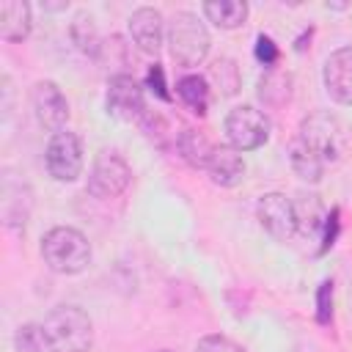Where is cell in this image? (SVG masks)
I'll return each instance as SVG.
<instances>
[{"label": "cell", "mask_w": 352, "mask_h": 352, "mask_svg": "<svg viewBox=\"0 0 352 352\" xmlns=\"http://www.w3.org/2000/svg\"><path fill=\"white\" fill-rule=\"evenodd\" d=\"M104 104H107V113L118 121H140L146 113L143 88L132 74H113L110 77Z\"/></svg>", "instance_id": "9"}, {"label": "cell", "mask_w": 352, "mask_h": 352, "mask_svg": "<svg viewBox=\"0 0 352 352\" xmlns=\"http://www.w3.org/2000/svg\"><path fill=\"white\" fill-rule=\"evenodd\" d=\"M129 36L135 41V47L146 55H157L165 38V25H162V14L151 6H140L132 11L129 16Z\"/></svg>", "instance_id": "12"}, {"label": "cell", "mask_w": 352, "mask_h": 352, "mask_svg": "<svg viewBox=\"0 0 352 352\" xmlns=\"http://www.w3.org/2000/svg\"><path fill=\"white\" fill-rule=\"evenodd\" d=\"M289 162H292V170L302 179V182H319L322 173H324V162L294 135L292 143H289Z\"/></svg>", "instance_id": "20"}, {"label": "cell", "mask_w": 352, "mask_h": 352, "mask_svg": "<svg viewBox=\"0 0 352 352\" xmlns=\"http://www.w3.org/2000/svg\"><path fill=\"white\" fill-rule=\"evenodd\" d=\"M176 151H179V157L190 168H206L209 160H212L214 146L209 143V138L204 132H198V129H182L179 138H176Z\"/></svg>", "instance_id": "18"}, {"label": "cell", "mask_w": 352, "mask_h": 352, "mask_svg": "<svg viewBox=\"0 0 352 352\" xmlns=\"http://www.w3.org/2000/svg\"><path fill=\"white\" fill-rule=\"evenodd\" d=\"M330 319H333V283L324 280L316 292V322L330 324Z\"/></svg>", "instance_id": "25"}, {"label": "cell", "mask_w": 352, "mask_h": 352, "mask_svg": "<svg viewBox=\"0 0 352 352\" xmlns=\"http://www.w3.org/2000/svg\"><path fill=\"white\" fill-rule=\"evenodd\" d=\"M146 82H148V88L160 96V99H170V94H168V85H165V69L160 66V63H154V66H148V74H146Z\"/></svg>", "instance_id": "29"}, {"label": "cell", "mask_w": 352, "mask_h": 352, "mask_svg": "<svg viewBox=\"0 0 352 352\" xmlns=\"http://www.w3.org/2000/svg\"><path fill=\"white\" fill-rule=\"evenodd\" d=\"M195 352H242V346L234 344V341L226 338V336L212 333V336H204V338L195 344Z\"/></svg>", "instance_id": "26"}, {"label": "cell", "mask_w": 352, "mask_h": 352, "mask_svg": "<svg viewBox=\"0 0 352 352\" xmlns=\"http://www.w3.org/2000/svg\"><path fill=\"white\" fill-rule=\"evenodd\" d=\"M209 80L214 82V88L223 94V96H234L239 91V69L231 58H220L212 63L209 69Z\"/></svg>", "instance_id": "23"}, {"label": "cell", "mask_w": 352, "mask_h": 352, "mask_svg": "<svg viewBox=\"0 0 352 352\" xmlns=\"http://www.w3.org/2000/svg\"><path fill=\"white\" fill-rule=\"evenodd\" d=\"M176 94L179 99L195 113V116H206L209 110V80L201 74H184L176 82Z\"/></svg>", "instance_id": "21"}, {"label": "cell", "mask_w": 352, "mask_h": 352, "mask_svg": "<svg viewBox=\"0 0 352 352\" xmlns=\"http://www.w3.org/2000/svg\"><path fill=\"white\" fill-rule=\"evenodd\" d=\"M297 138L324 162V165H336L344 154H346V129L344 124L333 116V113H311L302 118Z\"/></svg>", "instance_id": "4"}, {"label": "cell", "mask_w": 352, "mask_h": 352, "mask_svg": "<svg viewBox=\"0 0 352 352\" xmlns=\"http://www.w3.org/2000/svg\"><path fill=\"white\" fill-rule=\"evenodd\" d=\"M154 352H173V349H154Z\"/></svg>", "instance_id": "31"}, {"label": "cell", "mask_w": 352, "mask_h": 352, "mask_svg": "<svg viewBox=\"0 0 352 352\" xmlns=\"http://www.w3.org/2000/svg\"><path fill=\"white\" fill-rule=\"evenodd\" d=\"M292 96V77L286 72H275L270 69L261 80H258V99L270 107H280L283 102H289Z\"/></svg>", "instance_id": "22"}, {"label": "cell", "mask_w": 352, "mask_h": 352, "mask_svg": "<svg viewBox=\"0 0 352 352\" xmlns=\"http://www.w3.org/2000/svg\"><path fill=\"white\" fill-rule=\"evenodd\" d=\"M322 80H324V91L336 102L352 104V47H341L327 55Z\"/></svg>", "instance_id": "11"}, {"label": "cell", "mask_w": 352, "mask_h": 352, "mask_svg": "<svg viewBox=\"0 0 352 352\" xmlns=\"http://www.w3.org/2000/svg\"><path fill=\"white\" fill-rule=\"evenodd\" d=\"M44 165L47 173L55 182H74L82 170V143L74 132L60 129L50 138L44 148Z\"/></svg>", "instance_id": "7"}, {"label": "cell", "mask_w": 352, "mask_h": 352, "mask_svg": "<svg viewBox=\"0 0 352 352\" xmlns=\"http://www.w3.org/2000/svg\"><path fill=\"white\" fill-rule=\"evenodd\" d=\"M30 104H33V116L36 121L47 129V132H60L69 121V102L63 96V91L52 82V80H38L30 91Z\"/></svg>", "instance_id": "10"}, {"label": "cell", "mask_w": 352, "mask_h": 352, "mask_svg": "<svg viewBox=\"0 0 352 352\" xmlns=\"http://www.w3.org/2000/svg\"><path fill=\"white\" fill-rule=\"evenodd\" d=\"M226 138L236 151H253L270 138V118L253 104H239L226 116Z\"/></svg>", "instance_id": "5"}, {"label": "cell", "mask_w": 352, "mask_h": 352, "mask_svg": "<svg viewBox=\"0 0 352 352\" xmlns=\"http://www.w3.org/2000/svg\"><path fill=\"white\" fill-rule=\"evenodd\" d=\"M129 179H132V170L126 165V160L118 154V151H99L94 165H91V173H88V192L99 201H107V198H116L121 195L126 187H129Z\"/></svg>", "instance_id": "6"}, {"label": "cell", "mask_w": 352, "mask_h": 352, "mask_svg": "<svg viewBox=\"0 0 352 352\" xmlns=\"http://www.w3.org/2000/svg\"><path fill=\"white\" fill-rule=\"evenodd\" d=\"M165 36H168L170 58L184 69L204 63V58L209 55V44H212L209 30L198 19V14H192V11H176L168 22Z\"/></svg>", "instance_id": "3"}, {"label": "cell", "mask_w": 352, "mask_h": 352, "mask_svg": "<svg viewBox=\"0 0 352 352\" xmlns=\"http://www.w3.org/2000/svg\"><path fill=\"white\" fill-rule=\"evenodd\" d=\"M0 206H3V223L8 228H22L28 223V214H30V206H33V192L11 170L3 173V198H0Z\"/></svg>", "instance_id": "13"}, {"label": "cell", "mask_w": 352, "mask_h": 352, "mask_svg": "<svg viewBox=\"0 0 352 352\" xmlns=\"http://www.w3.org/2000/svg\"><path fill=\"white\" fill-rule=\"evenodd\" d=\"M294 214H297V231L305 239H311V242L322 239V231H324V223H327L330 212L322 206V201L316 195H311V192L308 195H297Z\"/></svg>", "instance_id": "15"}, {"label": "cell", "mask_w": 352, "mask_h": 352, "mask_svg": "<svg viewBox=\"0 0 352 352\" xmlns=\"http://www.w3.org/2000/svg\"><path fill=\"white\" fill-rule=\"evenodd\" d=\"M336 234H338V209H333V212L327 214V223H324V231H322V248H319V253H324V250L336 242Z\"/></svg>", "instance_id": "30"}, {"label": "cell", "mask_w": 352, "mask_h": 352, "mask_svg": "<svg viewBox=\"0 0 352 352\" xmlns=\"http://www.w3.org/2000/svg\"><path fill=\"white\" fill-rule=\"evenodd\" d=\"M50 352H88L94 344L91 316L77 305H58L41 322Z\"/></svg>", "instance_id": "1"}, {"label": "cell", "mask_w": 352, "mask_h": 352, "mask_svg": "<svg viewBox=\"0 0 352 352\" xmlns=\"http://www.w3.org/2000/svg\"><path fill=\"white\" fill-rule=\"evenodd\" d=\"M69 36H72V41L77 44L80 52H85L91 58H99L104 41H102V36L96 30V22H94V16L88 11H77L74 14V19L69 25Z\"/></svg>", "instance_id": "19"}, {"label": "cell", "mask_w": 352, "mask_h": 352, "mask_svg": "<svg viewBox=\"0 0 352 352\" xmlns=\"http://www.w3.org/2000/svg\"><path fill=\"white\" fill-rule=\"evenodd\" d=\"M140 126H143V132H146L151 140H157V143L162 146V138H165V132H168V124H165V118H162L160 113L146 110L143 118H140Z\"/></svg>", "instance_id": "27"}, {"label": "cell", "mask_w": 352, "mask_h": 352, "mask_svg": "<svg viewBox=\"0 0 352 352\" xmlns=\"http://www.w3.org/2000/svg\"><path fill=\"white\" fill-rule=\"evenodd\" d=\"M41 258L58 275H77L91 264V245L82 231L55 226L41 236Z\"/></svg>", "instance_id": "2"}, {"label": "cell", "mask_w": 352, "mask_h": 352, "mask_svg": "<svg viewBox=\"0 0 352 352\" xmlns=\"http://www.w3.org/2000/svg\"><path fill=\"white\" fill-rule=\"evenodd\" d=\"M14 349L16 352H50L41 324H33V322L19 324L14 333Z\"/></svg>", "instance_id": "24"}, {"label": "cell", "mask_w": 352, "mask_h": 352, "mask_svg": "<svg viewBox=\"0 0 352 352\" xmlns=\"http://www.w3.org/2000/svg\"><path fill=\"white\" fill-rule=\"evenodd\" d=\"M256 217L261 223V228L278 239V242H289L297 234V214H294V201L286 198L283 192H267L258 198L256 204Z\"/></svg>", "instance_id": "8"}, {"label": "cell", "mask_w": 352, "mask_h": 352, "mask_svg": "<svg viewBox=\"0 0 352 352\" xmlns=\"http://www.w3.org/2000/svg\"><path fill=\"white\" fill-rule=\"evenodd\" d=\"M206 170H209V179L217 187H234V184H239L242 176H245L242 151H236L234 146H214Z\"/></svg>", "instance_id": "14"}, {"label": "cell", "mask_w": 352, "mask_h": 352, "mask_svg": "<svg viewBox=\"0 0 352 352\" xmlns=\"http://www.w3.org/2000/svg\"><path fill=\"white\" fill-rule=\"evenodd\" d=\"M278 44L270 38V36H264V33H258V38H256V58L264 63V66H275L278 63Z\"/></svg>", "instance_id": "28"}, {"label": "cell", "mask_w": 352, "mask_h": 352, "mask_svg": "<svg viewBox=\"0 0 352 352\" xmlns=\"http://www.w3.org/2000/svg\"><path fill=\"white\" fill-rule=\"evenodd\" d=\"M201 11L212 25H217L223 30H234V28L245 25V19H248L245 0H206L201 6Z\"/></svg>", "instance_id": "17"}, {"label": "cell", "mask_w": 352, "mask_h": 352, "mask_svg": "<svg viewBox=\"0 0 352 352\" xmlns=\"http://www.w3.org/2000/svg\"><path fill=\"white\" fill-rule=\"evenodd\" d=\"M30 33V6L22 0L0 3V36L6 41H25Z\"/></svg>", "instance_id": "16"}]
</instances>
